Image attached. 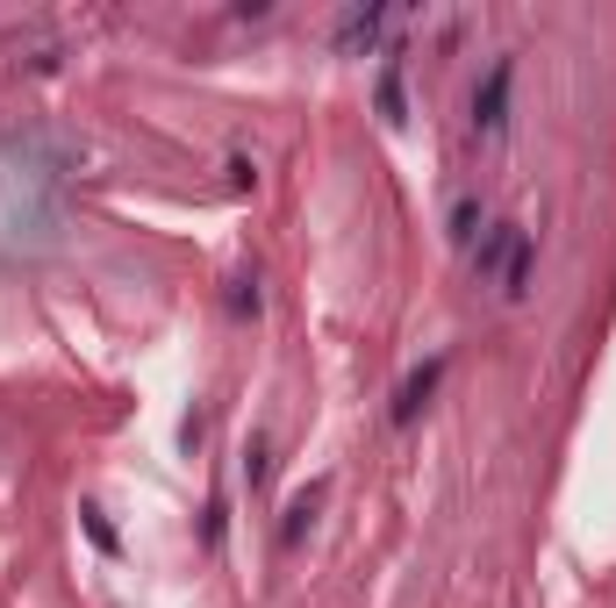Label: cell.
Instances as JSON below:
<instances>
[{
	"mask_svg": "<svg viewBox=\"0 0 616 608\" xmlns=\"http://www.w3.org/2000/svg\"><path fill=\"white\" fill-rule=\"evenodd\" d=\"M502 122H509V57H494L488 80H480V94H473V129L494 136Z\"/></svg>",
	"mask_w": 616,
	"mask_h": 608,
	"instance_id": "obj_2",
	"label": "cell"
},
{
	"mask_svg": "<svg viewBox=\"0 0 616 608\" xmlns=\"http://www.w3.org/2000/svg\"><path fill=\"white\" fill-rule=\"evenodd\" d=\"M502 294H509V301L531 294V237H516V251H509V265H502Z\"/></svg>",
	"mask_w": 616,
	"mask_h": 608,
	"instance_id": "obj_5",
	"label": "cell"
},
{
	"mask_svg": "<svg viewBox=\"0 0 616 608\" xmlns=\"http://www.w3.org/2000/svg\"><path fill=\"white\" fill-rule=\"evenodd\" d=\"M65 193H72V150L43 129L0 136V251H51L65 237Z\"/></svg>",
	"mask_w": 616,
	"mask_h": 608,
	"instance_id": "obj_1",
	"label": "cell"
},
{
	"mask_svg": "<svg viewBox=\"0 0 616 608\" xmlns=\"http://www.w3.org/2000/svg\"><path fill=\"white\" fill-rule=\"evenodd\" d=\"M337 36H344V51L373 43V36H380V8H352V14H344V29H337Z\"/></svg>",
	"mask_w": 616,
	"mask_h": 608,
	"instance_id": "obj_7",
	"label": "cell"
},
{
	"mask_svg": "<svg viewBox=\"0 0 616 608\" xmlns=\"http://www.w3.org/2000/svg\"><path fill=\"white\" fill-rule=\"evenodd\" d=\"M380 115L401 122V65H387V80H380Z\"/></svg>",
	"mask_w": 616,
	"mask_h": 608,
	"instance_id": "obj_10",
	"label": "cell"
},
{
	"mask_svg": "<svg viewBox=\"0 0 616 608\" xmlns=\"http://www.w3.org/2000/svg\"><path fill=\"white\" fill-rule=\"evenodd\" d=\"M230 308L244 315V308H259V280H237V294H230Z\"/></svg>",
	"mask_w": 616,
	"mask_h": 608,
	"instance_id": "obj_11",
	"label": "cell"
},
{
	"mask_svg": "<svg viewBox=\"0 0 616 608\" xmlns=\"http://www.w3.org/2000/svg\"><path fill=\"white\" fill-rule=\"evenodd\" d=\"M265 480H273V459H265V437H251V444H244V486L259 494Z\"/></svg>",
	"mask_w": 616,
	"mask_h": 608,
	"instance_id": "obj_8",
	"label": "cell"
},
{
	"mask_svg": "<svg viewBox=\"0 0 616 608\" xmlns=\"http://www.w3.org/2000/svg\"><path fill=\"white\" fill-rule=\"evenodd\" d=\"M516 237H523V230H509V222H502V230H488V237H480V251H473V265H480V272L509 265V251H516Z\"/></svg>",
	"mask_w": 616,
	"mask_h": 608,
	"instance_id": "obj_6",
	"label": "cell"
},
{
	"mask_svg": "<svg viewBox=\"0 0 616 608\" xmlns=\"http://www.w3.org/2000/svg\"><path fill=\"white\" fill-rule=\"evenodd\" d=\"M315 509H323V480H309L302 486V494H294L288 501V523H280V544H294V537H302V530H309V515Z\"/></svg>",
	"mask_w": 616,
	"mask_h": 608,
	"instance_id": "obj_4",
	"label": "cell"
},
{
	"mask_svg": "<svg viewBox=\"0 0 616 608\" xmlns=\"http://www.w3.org/2000/svg\"><path fill=\"white\" fill-rule=\"evenodd\" d=\"M438 373H445V358H424V365H416L409 379H401V394H395V408H387V416H395V422H416V408L430 401V387H438Z\"/></svg>",
	"mask_w": 616,
	"mask_h": 608,
	"instance_id": "obj_3",
	"label": "cell"
},
{
	"mask_svg": "<svg viewBox=\"0 0 616 608\" xmlns=\"http://www.w3.org/2000/svg\"><path fill=\"white\" fill-rule=\"evenodd\" d=\"M473 230H480V201L466 193V201H452V237H459V243H473Z\"/></svg>",
	"mask_w": 616,
	"mask_h": 608,
	"instance_id": "obj_9",
	"label": "cell"
}]
</instances>
